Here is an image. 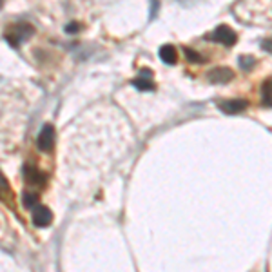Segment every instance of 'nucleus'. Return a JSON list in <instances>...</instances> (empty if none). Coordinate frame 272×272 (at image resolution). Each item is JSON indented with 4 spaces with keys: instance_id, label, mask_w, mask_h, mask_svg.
<instances>
[{
    "instance_id": "f257e3e1",
    "label": "nucleus",
    "mask_w": 272,
    "mask_h": 272,
    "mask_svg": "<svg viewBox=\"0 0 272 272\" xmlns=\"http://www.w3.org/2000/svg\"><path fill=\"white\" fill-rule=\"evenodd\" d=\"M207 38L212 40V42L223 44V46L230 48V46H234V44H236L238 35H236V31H234L232 27H229V26H218L216 29L212 31L211 35L207 36Z\"/></svg>"
},
{
    "instance_id": "f03ea898",
    "label": "nucleus",
    "mask_w": 272,
    "mask_h": 272,
    "mask_svg": "<svg viewBox=\"0 0 272 272\" xmlns=\"http://www.w3.org/2000/svg\"><path fill=\"white\" fill-rule=\"evenodd\" d=\"M31 35H33V27H31L29 24L20 22V24H15L13 27H9L8 33H6V38L11 42V46L18 48V44H20L22 40L29 38Z\"/></svg>"
},
{
    "instance_id": "7ed1b4c3",
    "label": "nucleus",
    "mask_w": 272,
    "mask_h": 272,
    "mask_svg": "<svg viewBox=\"0 0 272 272\" xmlns=\"http://www.w3.org/2000/svg\"><path fill=\"white\" fill-rule=\"evenodd\" d=\"M36 143H38L40 151H44V152L53 151V147H55V127H53L51 124H46V126L42 127Z\"/></svg>"
},
{
    "instance_id": "20e7f679",
    "label": "nucleus",
    "mask_w": 272,
    "mask_h": 272,
    "mask_svg": "<svg viewBox=\"0 0 272 272\" xmlns=\"http://www.w3.org/2000/svg\"><path fill=\"white\" fill-rule=\"evenodd\" d=\"M53 220V212L46 205H38L33 209V223L36 227H48Z\"/></svg>"
},
{
    "instance_id": "39448f33",
    "label": "nucleus",
    "mask_w": 272,
    "mask_h": 272,
    "mask_svg": "<svg viewBox=\"0 0 272 272\" xmlns=\"http://www.w3.org/2000/svg\"><path fill=\"white\" fill-rule=\"evenodd\" d=\"M218 107L227 114H238L247 107V102L245 100H221L218 102Z\"/></svg>"
},
{
    "instance_id": "423d86ee",
    "label": "nucleus",
    "mask_w": 272,
    "mask_h": 272,
    "mask_svg": "<svg viewBox=\"0 0 272 272\" xmlns=\"http://www.w3.org/2000/svg\"><path fill=\"white\" fill-rule=\"evenodd\" d=\"M234 73L229 67H214V69L209 73V80L212 84H227L229 80H232Z\"/></svg>"
},
{
    "instance_id": "0eeeda50",
    "label": "nucleus",
    "mask_w": 272,
    "mask_h": 272,
    "mask_svg": "<svg viewBox=\"0 0 272 272\" xmlns=\"http://www.w3.org/2000/svg\"><path fill=\"white\" fill-rule=\"evenodd\" d=\"M133 86L138 87L140 91H152L154 89V82H152V73L149 69L140 71L138 78L133 80Z\"/></svg>"
},
{
    "instance_id": "6e6552de",
    "label": "nucleus",
    "mask_w": 272,
    "mask_h": 272,
    "mask_svg": "<svg viewBox=\"0 0 272 272\" xmlns=\"http://www.w3.org/2000/svg\"><path fill=\"white\" fill-rule=\"evenodd\" d=\"M158 55H160V60L164 62V64H176V60H178V53H176V49H174V46H171V44L162 46Z\"/></svg>"
},
{
    "instance_id": "1a4fd4ad",
    "label": "nucleus",
    "mask_w": 272,
    "mask_h": 272,
    "mask_svg": "<svg viewBox=\"0 0 272 272\" xmlns=\"http://www.w3.org/2000/svg\"><path fill=\"white\" fill-rule=\"evenodd\" d=\"M24 173H26V180L31 181V183H42L44 181L42 173H40L38 169L33 167V165H27V167L24 169Z\"/></svg>"
},
{
    "instance_id": "9d476101",
    "label": "nucleus",
    "mask_w": 272,
    "mask_h": 272,
    "mask_svg": "<svg viewBox=\"0 0 272 272\" xmlns=\"http://www.w3.org/2000/svg\"><path fill=\"white\" fill-rule=\"evenodd\" d=\"M22 202H24V205H26L27 209H35V207H38V195L33 192V190H26L24 196H22Z\"/></svg>"
},
{
    "instance_id": "9b49d317",
    "label": "nucleus",
    "mask_w": 272,
    "mask_h": 272,
    "mask_svg": "<svg viewBox=\"0 0 272 272\" xmlns=\"http://www.w3.org/2000/svg\"><path fill=\"white\" fill-rule=\"evenodd\" d=\"M261 100L265 105H272V76L261 87Z\"/></svg>"
},
{
    "instance_id": "f8f14e48",
    "label": "nucleus",
    "mask_w": 272,
    "mask_h": 272,
    "mask_svg": "<svg viewBox=\"0 0 272 272\" xmlns=\"http://www.w3.org/2000/svg\"><path fill=\"white\" fill-rule=\"evenodd\" d=\"M9 198L13 200L11 189H9V183L6 181V178L0 174V200H6V202H9Z\"/></svg>"
},
{
    "instance_id": "ddd939ff",
    "label": "nucleus",
    "mask_w": 272,
    "mask_h": 272,
    "mask_svg": "<svg viewBox=\"0 0 272 272\" xmlns=\"http://www.w3.org/2000/svg\"><path fill=\"white\" fill-rule=\"evenodd\" d=\"M183 53H185L187 60L189 62H205L203 60V56L200 55V53H196L192 48H183Z\"/></svg>"
},
{
    "instance_id": "4468645a",
    "label": "nucleus",
    "mask_w": 272,
    "mask_h": 272,
    "mask_svg": "<svg viewBox=\"0 0 272 272\" xmlns=\"http://www.w3.org/2000/svg\"><path fill=\"white\" fill-rule=\"evenodd\" d=\"M254 64L256 62H254L252 56H242V58H240V65H242V69H245V71L252 69V65Z\"/></svg>"
},
{
    "instance_id": "2eb2a0df",
    "label": "nucleus",
    "mask_w": 272,
    "mask_h": 272,
    "mask_svg": "<svg viewBox=\"0 0 272 272\" xmlns=\"http://www.w3.org/2000/svg\"><path fill=\"white\" fill-rule=\"evenodd\" d=\"M78 27H80V26H78L76 22H71V24H67V26H65V31H67V33H76Z\"/></svg>"
},
{
    "instance_id": "dca6fc26",
    "label": "nucleus",
    "mask_w": 272,
    "mask_h": 272,
    "mask_svg": "<svg viewBox=\"0 0 272 272\" xmlns=\"http://www.w3.org/2000/svg\"><path fill=\"white\" fill-rule=\"evenodd\" d=\"M263 49L265 51H272V40H263Z\"/></svg>"
}]
</instances>
